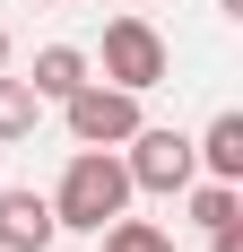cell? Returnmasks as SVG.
Wrapping results in <instances>:
<instances>
[{
  "label": "cell",
  "mask_w": 243,
  "mask_h": 252,
  "mask_svg": "<svg viewBox=\"0 0 243 252\" xmlns=\"http://www.w3.org/2000/svg\"><path fill=\"white\" fill-rule=\"evenodd\" d=\"M52 218H61V235H96L104 218H122L130 209V174H122V148H78L70 165H61V191H44Z\"/></svg>",
  "instance_id": "obj_1"
},
{
  "label": "cell",
  "mask_w": 243,
  "mask_h": 252,
  "mask_svg": "<svg viewBox=\"0 0 243 252\" xmlns=\"http://www.w3.org/2000/svg\"><path fill=\"white\" fill-rule=\"evenodd\" d=\"M87 61H96L113 87H130V96H148V87H165V78H174L165 35H156L148 18H130V9H122V18H104V52H87Z\"/></svg>",
  "instance_id": "obj_2"
},
{
  "label": "cell",
  "mask_w": 243,
  "mask_h": 252,
  "mask_svg": "<svg viewBox=\"0 0 243 252\" xmlns=\"http://www.w3.org/2000/svg\"><path fill=\"white\" fill-rule=\"evenodd\" d=\"M61 122H70L78 148H122V139L148 122V113H139V96H130V87L87 78V87H70V96H61Z\"/></svg>",
  "instance_id": "obj_3"
},
{
  "label": "cell",
  "mask_w": 243,
  "mask_h": 252,
  "mask_svg": "<svg viewBox=\"0 0 243 252\" xmlns=\"http://www.w3.org/2000/svg\"><path fill=\"white\" fill-rule=\"evenodd\" d=\"M122 174H130V191H156V200H174V191L200 174V157H191V139H182V130L139 122L130 139H122Z\"/></svg>",
  "instance_id": "obj_4"
},
{
  "label": "cell",
  "mask_w": 243,
  "mask_h": 252,
  "mask_svg": "<svg viewBox=\"0 0 243 252\" xmlns=\"http://www.w3.org/2000/svg\"><path fill=\"white\" fill-rule=\"evenodd\" d=\"M61 218L44 191H0V252H52Z\"/></svg>",
  "instance_id": "obj_5"
},
{
  "label": "cell",
  "mask_w": 243,
  "mask_h": 252,
  "mask_svg": "<svg viewBox=\"0 0 243 252\" xmlns=\"http://www.w3.org/2000/svg\"><path fill=\"white\" fill-rule=\"evenodd\" d=\"M87 78H96V61H87L78 44H44V52H35V70H26V87H35L44 104H61L70 87H87Z\"/></svg>",
  "instance_id": "obj_6"
},
{
  "label": "cell",
  "mask_w": 243,
  "mask_h": 252,
  "mask_svg": "<svg viewBox=\"0 0 243 252\" xmlns=\"http://www.w3.org/2000/svg\"><path fill=\"white\" fill-rule=\"evenodd\" d=\"M191 157H200L217 183H243V113H217V122L191 139Z\"/></svg>",
  "instance_id": "obj_7"
},
{
  "label": "cell",
  "mask_w": 243,
  "mask_h": 252,
  "mask_svg": "<svg viewBox=\"0 0 243 252\" xmlns=\"http://www.w3.org/2000/svg\"><path fill=\"white\" fill-rule=\"evenodd\" d=\"M35 122H44V96H35L26 78H9V70H0V148L35 139Z\"/></svg>",
  "instance_id": "obj_8"
},
{
  "label": "cell",
  "mask_w": 243,
  "mask_h": 252,
  "mask_svg": "<svg viewBox=\"0 0 243 252\" xmlns=\"http://www.w3.org/2000/svg\"><path fill=\"white\" fill-rule=\"evenodd\" d=\"M182 191H191V226H226V218H243V183H217V174H209V183H182Z\"/></svg>",
  "instance_id": "obj_9"
},
{
  "label": "cell",
  "mask_w": 243,
  "mask_h": 252,
  "mask_svg": "<svg viewBox=\"0 0 243 252\" xmlns=\"http://www.w3.org/2000/svg\"><path fill=\"white\" fill-rule=\"evenodd\" d=\"M104 252H174V235L165 226H148V218H130V209H122V218H104Z\"/></svg>",
  "instance_id": "obj_10"
},
{
  "label": "cell",
  "mask_w": 243,
  "mask_h": 252,
  "mask_svg": "<svg viewBox=\"0 0 243 252\" xmlns=\"http://www.w3.org/2000/svg\"><path fill=\"white\" fill-rule=\"evenodd\" d=\"M209 252H243V226L226 218V226H209Z\"/></svg>",
  "instance_id": "obj_11"
},
{
  "label": "cell",
  "mask_w": 243,
  "mask_h": 252,
  "mask_svg": "<svg viewBox=\"0 0 243 252\" xmlns=\"http://www.w3.org/2000/svg\"><path fill=\"white\" fill-rule=\"evenodd\" d=\"M0 70H9V26H0Z\"/></svg>",
  "instance_id": "obj_12"
},
{
  "label": "cell",
  "mask_w": 243,
  "mask_h": 252,
  "mask_svg": "<svg viewBox=\"0 0 243 252\" xmlns=\"http://www.w3.org/2000/svg\"><path fill=\"white\" fill-rule=\"evenodd\" d=\"M217 9H226V18H243V0H217Z\"/></svg>",
  "instance_id": "obj_13"
},
{
  "label": "cell",
  "mask_w": 243,
  "mask_h": 252,
  "mask_svg": "<svg viewBox=\"0 0 243 252\" xmlns=\"http://www.w3.org/2000/svg\"><path fill=\"white\" fill-rule=\"evenodd\" d=\"M26 9H52V0H26Z\"/></svg>",
  "instance_id": "obj_14"
},
{
  "label": "cell",
  "mask_w": 243,
  "mask_h": 252,
  "mask_svg": "<svg viewBox=\"0 0 243 252\" xmlns=\"http://www.w3.org/2000/svg\"><path fill=\"white\" fill-rule=\"evenodd\" d=\"M104 9H113V0H104Z\"/></svg>",
  "instance_id": "obj_15"
}]
</instances>
